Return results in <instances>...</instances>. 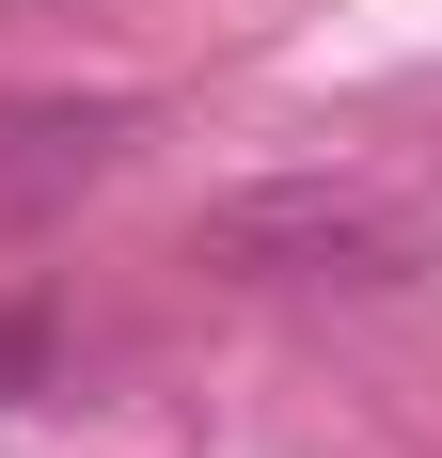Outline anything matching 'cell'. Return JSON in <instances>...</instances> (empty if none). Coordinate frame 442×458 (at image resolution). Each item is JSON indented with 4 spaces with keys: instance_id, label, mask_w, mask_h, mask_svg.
<instances>
[{
    "instance_id": "1",
    "label": "cell",
    "mask_w": 442,
    "mask_h": 458,
    "mask_svg": "<svg viewBox=\"0 0 442 458\" xmlns=\"http://www.w3.org/2000/svg\"><path fill=\"white\" fill-rule=\"evenodd\" d=\"M221 253H301V269H379V222L332 206V190H253L221 206Z\"/></svg>"
}]
</instances>
